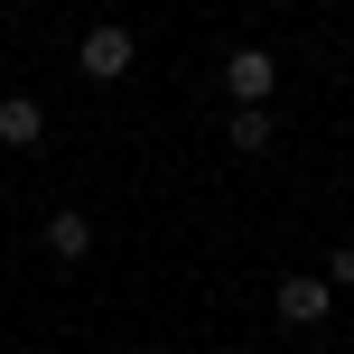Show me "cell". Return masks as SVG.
<instances>
[{
    "instance_id": "6da1fadb",
    "label": "cell",
    "mask_w": 354,
    "mask_h": 354,
    "mask_svg": "<svg viewBox=\"0 0 354 354\" xmlns=\"http://www.w3.org/2000/svg\"><path fill=\"white\" fill-rule=\"evenodd\" d=\"M131 56H140V47H131V28H112V19H103V28H84L75 66H84L93 84H122V75H131Z\"/></svg>"
},
{
    "instance_id": "7a4b0ae2",
    "label": "cell",
    "mask_w": 354,
    "mask_h": 354,
    "mask_svg": "<svg viewBox=\"0 0 354 354\" xmlns=\"http://www.w3.org/2000/svg\"><path fill=\"white\" fill-rule=\"evenodd\" d=\"M270 84H280L270 47H233L224 56V93H233V103H270Z\"/></svg>"
},
{
    "instance_id": "3957f363",
    "label": "cell",
    "mask_w": 354,
    "mask_h": 354,
    "mask_svg": "<svg viewBox=\"0 0 354 354\" xmlns=\"http://www.w3.org/2000/svg\"><path fill=\"white\" fill-rule=\"evenodd\" d=\"M270 308H280V326H326L336 289H326V280H280V299H270Z\"/></svg>"
},
{
    "instance_id": "277c9868",
    "label": "cell",
    "mask_w": 354,
    "mask_h": 354,
    "mask_svg": "<svg viewBox=\"0 0 354 354\" xmlns=\"http://www.w3.org/2000/svg\"><path fill=\"white\" fill-rule=\"evenodd\" d=\"M37 140H47V112L28 93H0V149H37Z\"/></svg>"
},
{
    "instance_id": "5b68a950",
    "label": "cell",
    "mask_w": 354,
    "mask_h": 354,
    "mask_svg": "<svg viewBox=\"0 0 354 354\" xmlns=\"http://www.w3.org/2000/svg\"><path fill=\"white\" fill-rule=\"evenodd\" d=\"M224 140H233V149H243V159H261V149H270V140H280V122H270V112H261V103H233V122H224Z\"/></svg>"
},
{
    "instance_id": "8992f818",
    "label": "cell",
    "mask_w": 354,
    "mask_h": 354,
    "mask_svg": "<svg viewBox=\"0 0 354 354\" xmlns=\"http://www.w3.org/2000/svg\"><path fill=\"white\" fill-rule=\"evenodd\" d=\"M47 252H66V261H84V252H93V224H84V214H47Z\"/></svg>"
},
{
    "instance_id": "52a82bcc",
    "label": "cell",
    "mask_w": 354,
    "mask_h": 354,
    "mask_svg": "<svg viewBox=\"0 0 354 354\" xmlns=\"http://www.w3.org/2000/svg\"><path fill=\"white\" fill-rule=\"evenodd\" d=\"M326 289H354V243L336 252V261H326Z\"/></svg>"
}]
</instances>
